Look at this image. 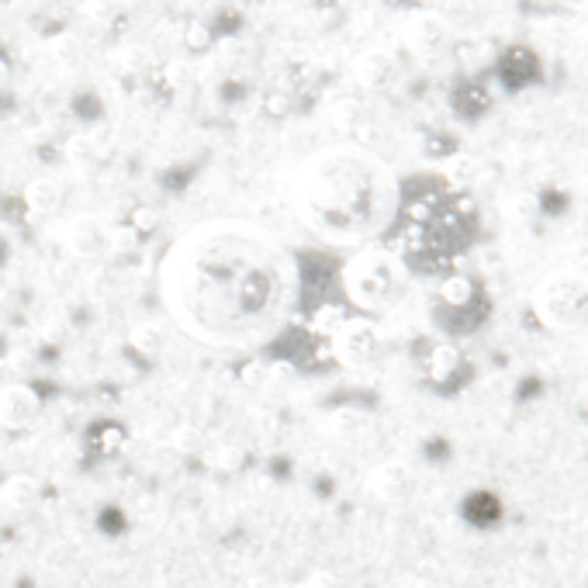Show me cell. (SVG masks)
<instances>
[{
	"label": "cell",
	"mask_w": 588,
	"mask_h": 588,
	"mask_svg": "<svg viewBox=\"0 0 588 588\" xmlns=\"http://www.w3.org/2000/svg\"><path fill=\"white\" fill-rule=\"evenodd\" d=\"M295 260L267 228L215 218L177 236L160 264V298L184 336L249 350L270 343L295 304Z\"/></svg>",
	"instance_id": "1"
},
{
	"label": "cell",
	"mask_w": 588,
	"mask_h": 588,
	"mask_svg": "<svg viewBox=\"0 0 588 588\" xmlns=\"http://www.w3.org/2000/svg\"><path fill=\"white\" fill-rule=\"evenodd\" d=\"M402 204L395 170L377 152L336 142L316 149L291 177L298 222L329 246H367L388 233Z\"/></svg>",
	"instance_id": "2"
},
{
	"label": "cell",
	"mask_w": 588,
	"mask_h": 588,
	"mask_svg": "<svg viewBox=\"0 0 588 588\" xmlns=\"http://www.w3.org/2000/svg\"><path fill=\"white\" fill-rule=\"evenodd\" d=\"M340 285L353 309H361L364 316H377V312H388L392 304H398L408 285V274L395 253L377 249V246H361L343 264Z\"/></svg>",
	"instance_id": "3"
},
{
	"label": "cell",
	"mask_w": 588,
	"mask_h": 588,
	"mask_svg": "<svg viewBox=\"0 0 588 588\" xmlns=\"http://www.w3.org/2000/svg\"><path fill=\"white\" fill-rule=\"evenodd\" d=\"M533 312L550 329H585L588 325V274L557 270L544 277L533 291Z\"/></svg>",
	"instance_id": "4"
},
{
	"label": "cell",
	"mask_w": 588,
	"mask_h": 588,
	"mask_svg": "<svg viewBox=\"0 0 588 588\" xmlns=\"http://www.w3.org/2000/svg\"><path fill=\"white\" fill-rule=\"evenodd\" d=\"M329 346H332V356H336L340 364L367 367V364L377 361V353H381V329L367 316H353V319L346 316L336 329H332Z\"/></svg>",
	"instance_id": "5"
},
{
	"label": "cell",
	"mask_w": 588,
	"mask_h": 588,
	"mask_svg": "<svg viewBox=\"0 0 588 588\" xmlns=\"http://www.w3.org/2000/svg\"><path fill=\"white\" fill-rule=\"evenodd\" d=\"M450 42V24L437 11H416L402 21V45L419 60L440 56Z\"/></svg>",
	"instance_id": "6"
},
{
	"label": "cell",
	"mask_w": 588,
	"mask_h": 588,
	"mask_svg": "<svg viewBox=\"0 0 588 588\" xmlns=\"http://www.w3.org/2000/svg\"><path fill=\"white\" fill-rule=\"evenodd\" d=\"M111 236H115V228L100 215H76L66 225V246L70 253H76V257H84V260L111 253Z\"/></svg>",
	"instance_id": "7"
},
{
	"label": "cell",
	"mask_w": 588,
	"mask_h": 588,
	"mask_svg": "<svg viewBox=\"0 0 588 588\" xmlns=\"http://www.w3.org/2000/svg\"><path fill=\"white\" fill-rule=\"evenodd\" d=\"M42 416V398L32 385H4L0 388V426L21 432L32 429Z\"/></svg>",
	"instance_id": "8"
},
{
	"label": "cell",
	"mask_w": 588,
	"mask_h": 588,
	"mask_svg": "<svg viewBox=\"0 0 588 588\" xmlns=\"http://www.w3.org/2000/svg\"><path fill=\"white\" fill-rule=\"evenodd\" d=\"M395 73H398V60L385 45H371L353 60V81L364 90H385L395 81Z\"/></svg>",
	"instance_id": "9"
},
{
	"label": "cell",
	"mask_w": 588,
	"mask_h": 588,
	"mask_svg": "<svg viewBox=\"0 0 588 588\" xmlns=\"http://www.w3.org/2000/svg\"><path fill=\"white\" fill-rule=\"evenodd\" d=\"M21 197H24V209H29V215L45 218V215H56V212L63 209V201H66V188L56 181V177L42 173V177H32V181L24 184Z\"/></svg>",
	"instance_id": "10"
},
{
	"label": "cell",
	"mask_w": 588,
	"mask_h": 588,
	"mask_svg": "<svg viewBox=\"0 0 588 588\" xmlns=\"http://www.w3.org/2000/svg\"><path fill=\"white\" fill-rule=\"evenodd\" d=\"M0 502H4L11 513H29L42 502V484L32 474H11L0 484Z\"/></svg>",
	"instance_id": "11"
},
{
	"label": "cell",
	"mask_w": 588,
	"mask_h": 588,
	"mask_svg": "<svg viewBox=\"0 0 588 588\" xmlns=\"http://www.w3.org/2000/svg\"><path fill=\"white\" fill-rule=\"evenodd\" d=\"M408 489H413V474H408V468H402V464H385L374 474V492L388 502L408 495Z\"/></svg>",
	"instance_id": "12"
},
{
	"label": "cell",
	"mask_w": 588,
	"mask_h": 588,
	"mask_svg": "<svg viewBox=\"0 0 588 588\" xmlns=\"http://www.w3.org/2000/svg\"><path fill=\"white\" fill-rule=\"evenodd\" d=\"M132 346L142 353V356H157L163 350V336L152 325H136L132 329Z\"/></svg>",
	"instance_id": "13"
},
{
	"label": "cell",
	"mask_w": 588,
	"mask_h": 588,
	"mask_svg": "<svg viewBox=\"0 0 588 588\" xmlns=\"http://www.w3.org/2000/svg\"><path fill=\"white\" fill-rule=\"evenodd\" d=\"M49 53L56 63H76L81 60V42H76V35H56L49 42Z\"/></svg>",
	"instance_id": "14"
},
{
	"label": "cell",
	"mask_w": 588,
	"mask_h": 588,
	"mask_svg": "<svg viewBox=\"0 0 588 588\" xmlns=\"http://www.w3.org/2000/svg\"><path fill=\"white\" fill-rule=\"evenodd\" d=\"M440 295H443V301H450V304H468L471 295H474V288H471L468 277H450V280H443Z\"/></svg>",
	"instance_id": "15"
},
{
	"label": "cell",
	"mask_w": 588,
	"mask_h": 588,
	"mask_svg": "<svg viewBox=\"0 0 588 588\" xmlns=\"http://www.w3.org/2000/svg\"><path fill=\"white\" fill-rule=\"evenodd\" d=\"M346 316L336 309V304H322V309L316 312V329L322 332V336H332V329H336Z\"/></svg>",
	"instance_id": "16"
},
{
	"label": "cell",
	"mask_w": 588,
	"mask_h": 588,
	"mask_svg": "<svg viewBox=\"0 0 588 588\" xmlns=\"http://www.w3.org/2000/svg\"><path fill=\"white\" fill-rule=\"evenodd\" d=\"M212 45V35H209V29H204V24H191L188 29V49H209Z\"/></svg>",
	"instance_id": "17"
},
{
	"label": "cell",
	"mask_w": 588,
	"mask_h": 588,
	"mask_svg": "<svg viewBox=\"0 0 588 588\" xmlns=\"http://www.w3.org/2000/svg\"><path fill=\"white\" fill-rule=\"evenodd\" d=\"M152 228H157V212H152V209H139L136 218H132V233L139 236V233H152Z\"/></svg>",
	"instance_id": "18"
},
{
	"label": "cell",
	"mask_w": 588,
	"mask_h": 588,
	"mask_svg": "<svg viewBox=\"0 0 588 588\" xmlns=\"http://www.w3.org/2000/svg\"><path fill=\"white\" fill-rule=\"evenodd\" d=\"M11 84V66H8V60L0 56V90H4Z\"/></svg>",
	"instance_id": "19"
},
{
	"label": "cell",
	"mask_w": 588,
	"mask_h": 588,
	"mask_svg": "<svg viewBox=\"0 0 588 588\" xmlns=\"http://www.w3.org/2000/svg\"><path fill=\"white\" fill-rule=\"evenodd\" d=\"M121 4H139V0H121Z\"/></svg>",
	"instance_id": "20"
}]
</instances>
